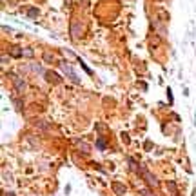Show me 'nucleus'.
I'll return each mask as SVG.
<instances>
[{"label": "nucleus", "mask_w": 196, "mask_h": 196, "mask_svg": "<svg viewBox=\"0 0 196 196\" xmlns=\"http://www.w3.org/2000/svg\"><path fill=\"white\" fill-rule=\"evenodd\" d=\"M22 51L24 49H20V47H13V57H22Z\"/></svg>", "instance_id": "obj_6"}, {"label": "nucleus", "mask_w": 196, "mask_h": 196, "mask_svg": "<svg viewBox=\"0 0 196 196\" xmlns=\"http://www.w3.org/2000/svg\"><path fill=\"white\" fill-rule=\"evenodd\" d=\"M29 17L35 18V17H37V9H29Z\"/></svg>", "instance_id": "obj_8"}, {"label": "nucleus", "mask_w": 196, "mask_h": 196, "mask_svg": "<svg viewBox=\"0 0 196 196\" xmlns=\"http://www.w3.org/2000/svg\"><path fill=\"white\" fill-rule=\"evenodd\" d=\"M31 67H33V71H35V73H42V75H45V73H44V71H42V67H40L38 64H33V65H31Z\"/></svg>", "instance_id": "obj_5"}, {"label": "nucleus", "mask_w": 196, "mask_h": 196, "mask_svg": "<svg viewBox=\"0 0 196 196\" xmlns=\"http://www.w3.org/2000/svg\"><path fill=\"white\" fill-rule=\"evenodd\" d=\"M11 78L15 80V87H17V91H18V93H22V91L25 89V84H24V80L20 78V76H17V75H11Z\"/></svg>", "instance_id": "obj_2"}, {"label": "nucleus", "mask_w": 196, "mask_h": 196, "mask_svg": "<svg viewBox=\"0 0 196 196\" xmlns=\"http://www.w3.org/2000/svg\"><path fill=\"white\" fill-rule=\"evenodd\" d=\"M60 69H64V73L67 75V78H71L75 84H80V80H78V76L73 73V69H71V65H67L65 62H60Z\"/></svg>", "instance_id": "obj_1"}, {"label": "nucleus", "mask_w": 196, "mask_h": 196, "mask_svg": "<svg viewBox=\"0 0 196 196\" xmlns=\"http://www.w3.org/2000/svg\"><path fill=\"white\" fill-rule=\"evenodd\" d=\"M80 27H82V25H80L78 22H73V25H71V35H73V38H80V35H82V33H80Z\"/></svg>", "instance_id": "obj_4"}, {"label": "nucleus", "mask_w": 196, "mask_h": 196, "mask_svg": "<svg viewBox=\"0 0 196 196\" xmlns=\"http://www.w3.org/2000/svg\"><path fill=\"white\" fill-rule=\"evenodd\" d=\"M22 55H24V57H33V49H29V47H27V49H24V51H22Z\"/></svg>", "instance_id": "obj_7"}, {"label": "nucleus", "mask_w": 196, "mask_h": 196, "mask_svg": "<svg viewBox=\"0 0 196 196\" xmlns=\"http://www.w3.org/2000/svg\"><path fill=\"white\" fill-rule=\"evenodd\" d=\"M44 76L49 80V82H55V84H60V82H62V78H60L57 73H53V71H45V75H44Z\"/></svg>", "instance_id": "obj_3"}]
</instances>
